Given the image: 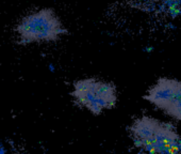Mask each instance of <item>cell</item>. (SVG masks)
Listing matches in <instances>:
<instances>
[{"label":"cell","instance_id":"1","mask_svg":"<svg viewBox=\"0 0 181 154\" xmlns=\"http://www.w3.org/2000/svg\"><path fill=\"white\" fill-rule=\"evenodd\" d=\"M129 133L137 148L149 154H178L181 138L172 124L143 116L132 122Z\"/></svg>","mask_w":181,"mask_h":154},{"label":"cell","instance_id":"2","mask_svg":"<svg viewBox=\"0 0 181 154\" xmlns=\"http://www.w3.org/2000/svg\"><path fill=\"white\" fill-rule=\"evenodd\" d=\"M71 95L79 106L95 116L112 109L117 103V90L114 84L95 77L75 81Z\"/></svg>","mask_w":181,"mask_h":154},{"label":"cell","instance_id":"3","mask_svg":"<svg viewBox=\"0 0 181 154\" xmlns=\"http://www.w3.org/2000/svg\"><path fill=\"white\" fill-rule=\"evenodd\" d=\"M16 31L20 37L19 42L21 44L57 42L62 35L68 32L59 16L49 8L25 16L18 24Z\"/></svg>","mask_w":181,"mask_h":154},{"label":"cell","instance_id":"4","mask_svg":"<svg viewBox=\"0 0 181 154\" xmlns=\"http://www.w3.org/2000/svg\"><path fill=\"white\" fill-rule=\"evenodd\" d=\"M143 98L170 118L181 121V80L160 77L149 87Z\"/></svg>","mask_w":181,"mask_h":154}]
</instances>
